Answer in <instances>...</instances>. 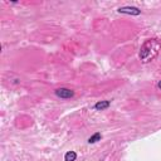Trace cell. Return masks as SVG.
<instances>
[{
    "label": "cell",
    "instance_id": "cell-2",
    "mask_svg": "<svg viewBox=\"0 0 161 161\" xmlns=\"http://www.w3.org/2000/svg\"><path fill=\"white\" fill-rule=\"evenodd\" d=\"M117 11L121 14H127V15H133V16L141 14V10L136 6H122V8H118Z\"/></svg>",
    "mask_w": 161,
    "mask_h": 161
},
{
    "label": "cell",
    "instance_id": "cell-5",
    "mask_svg": "<svg viewBox=\"0 0 161 161\" xmlns=\"http://www.w3.org/2000/svg\"><path fill=\"white\" fill-rule=\"evenodd\" d=\"M77 158V153L74 151H68L64 155V161H75Z\"/></svg>",
    "mask_w": 161,
    "mask_h": 161
},
{
    "label": "cell",
    "instance_id": "cell-3",
    "mask_svg": "<svg viewBox=\"0 0 161 161\" xmlns=\"http://www.w3.org/2000/svg\"><path fill=\"white\" fill-rule=\"evenodd\" d=\"M55 96L59 97V98L67 99V98L73 97V96H74V92H73L72 89H69V88H64V87H62V88L55 89Z\"/></svg>",
    "mask_w": 161,
    "mask_h": 161
},
{
    "label": "cell",
    "instance_id": "cell-6",
    "mask_svg": "<svg viewBox=\"0 0 161 161\" xmlns=\"http://www.w3.org/2000/svg\"><path fill=\"white\" fill-rule=\"evenodd\" d=\"M101 133L99 132H96L94 135H92L89 138H88V143H96V142H98V141H101Z\"/></svg>",
    "mask_w": 161,
    "mask_h": 161
},
{
    "label": "cell",
    "instance_id": "cell-7",
    "mask_svg": "<svg viewBox=\"0 0 161 161\" xmlns=\"http://www.w3.org/2000/svg\"><path fill=\"white\" fill-rule=\"evenodd\" d=\"M157 87H158V88H160V91H161V80L158 82V84H157Z\"/></svg>",
    "mask_w": 161,
    "mask_h": 161
},
{
    "label": "cell",
    "instance_id": "cell-1",
    "mask_svg": "<svg viewBox=\"0 0 161 161\" xmlns=\"http://www.w3.org/2000/svg\"><path fill=\"white\" fill-rule=\"evenodd\" d=\"M160 52H161V40L156 38L148 39L142 44L140 49V59L143 63L151 62L158 55Z\"/></svg>",
    "mask_w": 161,
    "mask_h": 161
},
{
    "label": "cell",
    "instance_id": "cell-4",
    "mask_svg": "<svg viewBox=\"0 0 161 161\" xmlns=\"http://www.w3.org/2000/svg\"><path fill=\"white\" fill-rule=\"evenodd\" d=\"M109 104H111L109 101H99V102H97L94 104V108L97 111H103V109H107L109 107Z\"/></svg>",
    "mask_w": 161,
    "mask_h": 161
}]
</instances>
